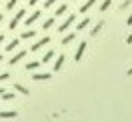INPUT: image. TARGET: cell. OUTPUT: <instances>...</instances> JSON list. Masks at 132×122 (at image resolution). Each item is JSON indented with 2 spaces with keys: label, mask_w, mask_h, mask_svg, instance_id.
<instances>
[{
  "label": "cell",
  "mask_w": 132,
  "mask_h": 122,
  "mask_svg": "<svg viewBox=\"0 0 132 122\" xmlns=\"http://www.w3.org/2000/svg\"><path fill=\"white\" fill-rule=\"evenodd\" d=\"M0 62H2V54H0Z\"/></svg>",
  "instance_id": "obj_31"
},
{
  "label": "cell",
  "mask_w": 132,
  "mask_h": 122,
  "mask_svg": "<svg viewBox=\"0 0 132 122\" xmlns=\"http://www.w3.org/2000/svg\"><path fill=\"white\" fill-rule=\"evenodd\" d=\"M24 16H26V10H22V8H20V10L16 12V14H14V18L10 20V30H14V28L18 26V22H20V20H22Z\"/></svg>",
  "instance_id": "obj_2"
},
{
  "label": "cell",
  "mask_w": 132,
  "mask_h": 122,
  "mask_svg": "<svg viewBox=\"0 0 132 122\" xmlns=\"http://www.w3.org/2000/svg\"><path fill=\"white\" fill-rule=\"evenodd\" d=\"M94 2H96V0H86L82 6H80V12H82V14H84V12H88V10H90L92 6H94Z\"/></svg>",
  "instance_id": "obj_13"
},
{
  "label": "cell",
  "mask_w": 132,
  "mask_h": 122,
  "mask_svg": "<svg viewBox=\"0 0 132 122\" xmlns=\"http://www.w3.org/2000/svg\"><path fill=\"white\" fill-rule=\"evenodd\" d=\"M4 92H6V90H4V88H0V96H2V94H4Z\"/></svg>",
  "instance_id": "obj_29"
},
{
  "label": "cell",
  "mask_w": 132,
  "mask_h": 122,
  "mask_svg": "<svg viewBox=\"0 0 132 122\" xmlns=\"http://www.w3.org/2000/svg\"><path fill=\"white\" fill-rule=\"evenodd\" d=\"M2 42H4V34H0V44H2Z\"/></svg>",
  "instance_id": "obj_28"
},
{
  "label": "cell",
  "mask_w": 132,
  "mask_h": 122,
  "mask_svg": "<svg viewBox=\"0 0 132 122\" xmlns=\"http://www.w3.org/2000/svg\"><path fill=\"white\" fill-rule=\"evenodd\" d=\"M36 2H40V0H28V4H30V6H36Z\"/></svg>",
  "instance_id": "obj_26"
},
{
  "label": "cell",
  "mask_w": 132,
  "mask_h": 122,
  "mask_svg": "<svg viewBox=\"0 0 132 122\" xmlns=\"http://www.w3.org/2000/svg\"><path fill=\"white\" fill-rule=\"evenodd\" d=\"M50 78H52V74H48V72H36V70H34V74H32V80L36 82H42V80H50Z\"/></svg>",
  "instance_id": "obj_5"
},
{
  "label": "cell",
  "mask_w": 132,
  "mask_h": 122,
  "mask_svg": "<svg viewBox=\"0 0 132 122\" xmlns=\"http://www.w3.org/2000/svg\"><path fill=\"white\" fill-rule=\"evenodd\" d=\"M74 38H76V32H70V34H66L64 38H62V44L66 46V44H70V42L74 40Z\"/></svg>",
  "instance_id": "obj_16"
},
{
  "label": "cell",
  "mask_w": 132,
  "mask_h": 122,
  "mask_svg": "<svg viewBox=\"0 0 132 122\" xmlns=\"http://www.w3.org/2000/svg\"><path fill=\"white\" fill-rule=\"evenodd\" d=\"M14 94H10V92H4V94H2V100H6V102H8V100H14Z\"/></svg>",
  "instance_id": "obj_22"
},
{
  "label": "cell",
  "mask_w": 132,
  "mask_h": 122,
  "mask_svg": "<svg viewBox=\"0 0 132 122\" xmlns=\"http://www.w3.org/2000/svg\"><path fill=\"white\" fill-rule=\"evenodd\" d=\"M86 40H82L80 44H78V50H76V54H74V62H80L82 60V56H84V50H86Z\"/></svg>",
  "instance_id": "obj_4"
},
{
  "label": "cell",
  "mask_w": 132,
  "mask_h": 122,
  "mask_svg": "<svg viewBox=\"0 0 132 122\" xmlns=\"http://www.w3.org/2000/svg\"><path fill=\"white\" fill-rule=\"evenodd\" d=\"M66 8H68L66 4H60V6H58V8H56V16H62V14H64V12H66Z\"/></svg>",
  "instance_id": "obj_21"
},
{
  "label": "cell",
  "mask_w": 132,
  "mask_h": 122,
  "mask_svg": "<svg viewBox=\"0 0 132 122\" xmlns=\"http://www.w3.org/2000/svg\"><path fill=\"white\" fill-rule=\"evenodd\" d=\"M102 26H104V20H98V22H96V26L90 30V36H98V32L102 30Z\"/></svg>",
  "instance_id": "obj_11"
},
{
  "label": "cell",
  "mask_w": 132,
  "mask_h": 122,
  "mask_svg": "<svg viewBox=\"0 0 132 122\" xmlns=\"http://www.w3.org/2000/svg\"><path fill=\"white\" fill-rule=\"evenodd\" d=\"M24 56H26V50H20V52H16L14 56L10 58V66L18 64V62H20V60H22V58H24Z\"/></svg>",
  "instance_id": "obj_7"
},
{
  "label": "cell",
  "mask_w": 132,
  "mask_h": 122,
  "mask_svg": "<svg viewBox=\"0 0 132 122\" xmlns=\"http://www.w3.org/2000/svg\"><path fill=\"white\" fill-rule=\"evenodd\" d=\"M18 44H20V40H18V38L10 40L8 44H6V52H12V50H16V48H18Z\"/></svg>",
  "instance_id": "obj_12"
},
{
  "label": "cell",
  "mask_w": 132,
  "mask_h": 122,
  "mask_svg": "<svg viewBox=\"0 0 132 122\" xmlns=\"http://www.w3.org/2000/svg\"><path fill=\"white\" fill-rule=\"evenodd\" d=\"M34 36H36V30H26V32H22L20 38H22V40H30V38H34Z\"/></svg>",
  "instance_id": "obj_15"
},
{
  "label": "cell",
  "mask_w": 132,
  "mask_h": 122,
  "mask_svg": "<svg viewBox=\"0 0 132 122\" xmlns=\"http://www.w3.org/2000/svg\"><path fill=\"white\" fill-rule=\"evenodd\" d=\"M56 2H58V0H46V2H44V8H50V6H54Z\"/></svg>",
  "instance_id": "obj_24"
},
{
  "label": "cell",
  "mask_w": 132,
  "mask_h": 122,
  "mask_svg": "<svg viewBox=\"0 0 132 122\" xmlns=\"http://www.w3.org/2000/svg\"><path fill=\"white\" fill-rule=\"evenodd\" d=\"M2 18H4V16H2V14H0V24H2Z\"/></svg>",
  "instance_id": "obj_30"
},
{
  "label": "cell",
  "mask_w": 132,
  "mask_h": 122,
  "mask_svg": "<svg viewBox=\"0 0 132 122\" xmlns=\"http://www.w3.org/2000/svg\"><path fill=\"white\" fill-rule=\"evenodd\" d=\"M14 88H16L18 92H20V94H24V96H28V88H24L22 84H14Z\"/></svg>",
  "instance_id": "obj_19"
},
{
  "label": "cell",
  "mask_w": 132,
  "mask_h": 122,
  "mask_svg": "<svg viewBox=\"0 0 132 122\" xmlns=\"http://www.w3.org/2000/svg\"><path fill=\"white\" fill-rule=\"evenodd\" d=\"M24 68H26V72H34V70H38V68H40V62H28Z\"/></svg>",
  "instance_id": "obj_14"
},
{
  "label": "cell",
  "mask_w": 132,
  "mask_h": 122,
  "mask_svg": "<svg viewBox=\"0 0 132 122\" xmlns=\"http://www.w3.org/2000/svg\"><path fill=\"white\" fill-rule=\"evenodd\" d=\"M64 60H66V58L62 56V54H60V56L56 58V62H54V66H52V70H54V72H60V68L64 66Z\"/></svg>",
  "instance_id": "obj_9"
},
{
  "label": "cell",
  "mask_w": 132,
  "mask_h": 122,
  "mask_svg": "<svg viewBox=\"0 0 132 122\" xmlns=\"http://www.w3.org/2000/svg\"><path fill=\"white\" fill-rule=\"evenodd\" d=\"M52 58H54V50H48V52H46V54L42 56V62H50Z\"/></svg>",
  "instance_id": "obj_17"
},
{
  "label": "cell",
  "mask_w": 132,
  "mask_h": 122,
  "mask_svg": "<svg viewBox=\"0 0 132 122\" xmlns=\"http://www.w3.org/2000/svg\"><path fill=\"white\" fill-rule=\"evenodd\" d=\"M74 20H76V14H68V18H66V20H64L60 26H58V32H66L70 26L74 24Z\"/></svg>",
  "instance_id": "obj_1"
},
{
  "label": "cell",
  "mask_w": 132,
  "mask_h": 122,
  "mask_svg": "<svg viewBox=\"0 0 132 122\" xmlns=\"http://www.w3.org/2000/svg\"><path fill=\"white\" fill-rule=\"evenodd\" d=\"M90 26V18H82L78 24H76V32H82L84 28H88Z\"/></svg>",
  "instance_id": "obj_8"
},
{
  "label": "cell",
  "mask_w": 132,
  "mask_h": 122,
  "mask_svg": "<svg viewBox=\"0 0 132 122\" xmlns=\"http://www.w3.org/2000/svg\"><path fill=\"white\" fill-rule=\"evenodd\" d=\"M48 42H50V36H44V38H40L38 42H34L32 46H30V52H38V50L44 48V46H46Z\"/></svg>",
  "instance_id": "obj_3"
},
{
  "label": "cell",
  "mask_w": 132,
  "mask_h": 122,
  "mask_svg": "<svg viewBox=\"0 0 132 122\" xmlns=\"http://www.w3.org/2000/svg\"><path fill=\"white\" fill-rule=\"evenodd\" d=\"M16 2L18 0H8V2H6V10H12L14 6H16Z\"/></svg>",
  "instance_id": "obj_23"
},
{
  "label": "cell",
  "mask_w": 132,
  "mask_h": 122,
  "mask_svg": "<svg viewBox=\"0 0 132 122\" xmlns=\"http://www.w3.org/2000/svg\"><path fill=\"white\" fill-rule=\"evenodd\" d=\"M40 16H42V12H40V10H34L32 14L26 18V26H32V24H34V22H36V20H38Z\"/></svg>",
  "instance_id": "obj_6"
},
{
  "label": "cell",
  "mask_w": 132,
  "mask_h": 122,
  "mask_svg": "<svg viewBox=\"0 0 132 122\" xmlns=\"http://www.w3.org/2000/svg\"><path fill=\"white\" fill-rule=\"evenodd\" d=\"M8 78H10L8 72H2V74H0V82H2V80H8Z\"/></svg>",
  "instance_id": "obj_25"
},
{
  "label": "cell",
  "mask_w": 132,
  "mask_h": 122,
  "mask_svg": "<svg viewBox=\"0 0 132 122\" xmlns=\"http://www.w3.org/2000/svg\"><path fill=\"white\" fill-rule=\"evenodd\" d=\"M52 26H54V18H48V20H44L42 28H44V30H48V28H52Z\"/></svg>",
  "instance_id": "obj_18"
},
{
  "label": "cell",
  "mask_w": 132,
  "mask_h": 122,
  "mask_svg": "<svg viewBox=\"0 0 132 122\" xmlns=\"http://www.w3.org/2000/svg\"><path fill=\"white\" fill-rule=\"evenodd\" d=\"M110 4H112V0H104L102 4H100V12H104V10L110 8Z\"/></svg>",
  "instance_id": "obj_20"
},
{
  "label": "cell",
  "mask_w": 132,
  "mask_h": 122,
  "mask_svg": "<svg viewBox=\"0 0 132 122\" xmlns=\"http://www.w3.org/2000/svg\"><path fill=\"white\" fill-rule=\"evenodd\" d=\"M126 24H128V26H132V16H128V20H126Z\"/></svg>",
  "instance_id": "obj_27"
},
{
  "label": "cell",
  "mask_w": 132,
  "mask_h": 122,
  "mask_svg": "<svg viewBox=\"0 0 132 122\" xmlns=\"http://www.w3.org/2000/svg\"><path fill=\"white\" fill-rule=\"evenodd\" d=\"M18 114L14 112V110H2L0 112V118H4V120H10V118H16Z\"/></svg>",
  "instance_id": "obj_10"
}]
</instances>
